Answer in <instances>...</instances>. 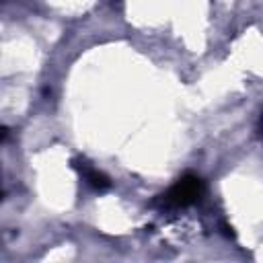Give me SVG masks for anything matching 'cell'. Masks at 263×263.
Segmentation results:
<instances>
[{
    "label": "cell",
    "mask_w": 263,
    "mask_h": 263,
    "mask_svg": "<svg viewBox=\"0 0 263 263\" xmlns=\"http://www.w3.org/2000/svg\"><path fill=\"white\" fill-rule=\"evenodd\" d=\"M205 191V183L195 177V175H183L164 195H162V201L166 205H175V208H185V205H191L195 203Z\"/></svg>",
    "instance_id": "6da1fadb"
},
{
    "label": "cell",
    "mask_w": 263,
    "mask_h": 263,
    "mask_svg": "<svg viewBox=\"0 0 263 263\" xmlns=\"http://www.w3.org/2000/svg\"><path fill=\"white\" fill-rule=\"evenodd\" d=\"M72 164H74V168H78V171L84 175L86 183H88L92 189H97V191H105V189H109V187H111L109 177H107L105 173H101L99 168L90 166L86 160H74Z\"/></svg>",
    "instance_id": "7a4b0ae2"
}]
</instances>
